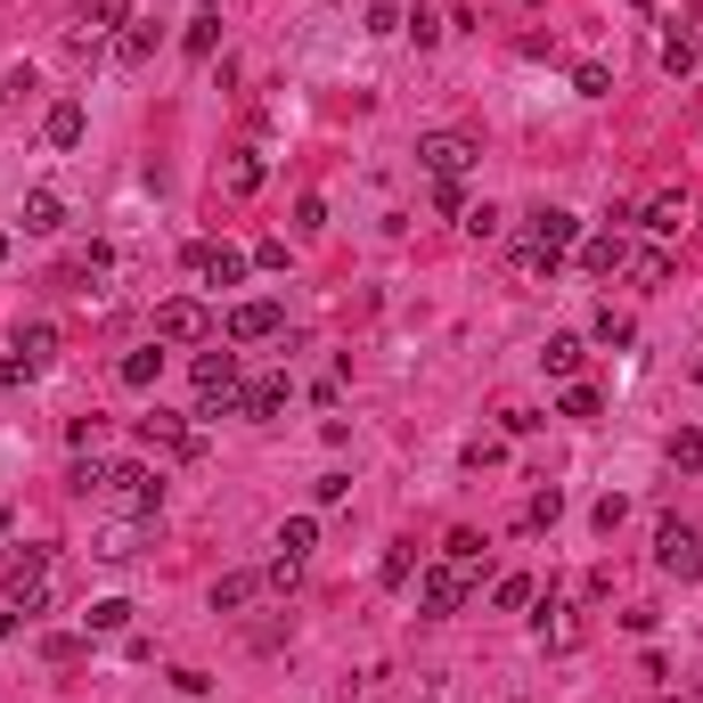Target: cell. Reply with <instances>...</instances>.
<instances>
[{
    "instance_id": "3957f363",
    "label": "cell",
    "mask_w": 703,
    "mask_h": 703,
    "mask_svg": "<svg viewBox=\"0 0 703 703\" xmlns=\"http://www.w3.org/2000/svg\"><path fill=\"white\" fill-rule=\"evenodd\" d=\"M0 581H9V606L41 613V606H50V548H9V565H0Z\"/></svg>"
},
{
    "instance_id": "cb8c5ba5",
    "label": "cell",
    "mask_w": 703,
    "mask_h": 703,
    "mask_svg": "<svg viewBox=\"0 0 703 703\" xmlns=\"http://www.w3.org/2000/svg\"><path fill=\"white\" fill-rule=\"evenodd\" d=\"M262 597V573H230V581H213V613H238Z\"/></svg>"
},
{
    "instance_id": "8992f818",
    "label": "cell",
    "mask_w": 703,
    "mask_h": 703,
    "mask_svg": "<svg viewBox=\"0 0 703 703\" xmlns=\"http://www.w3.org/2000/svg\"><path fill=\"white\" fill-rule=\"evenodd\" d=\"M180 262H189L197 286H238V279H245V254H238V245H221V238H197Z\"/></svg>"
},
{
    "instance_id": "f35d334b",
    "label": "cell",
    "mask_w": 703,
    "mask_h": 703,
    "mask_svg": "<svg viewBox=\"0 0 703 703\" xmlns=\"http://www.w3.org/2000/svg\"><path fill=\"white\" fill-rule=\"evenodd\" d=\"M0 262H9V238H0Z\"/></svg>"
},
{
    "instance_id": "1f68e13d",
    "label": "cell",
    "mask_w": 703,
    "mask_h": 703,
    "mask_svg": "<svg viewBox=\"0 0 703 703\" xmlns=\"http://www.w3.org/2000/svg\"><path fill=\"white\" fill-rule=\"evenodd\" d=\"M401 17H409L401 0H368V33H377V41H385V33H401Z\"/></svg>"
},
{
    "instance_id": "9a60e30c",
    "label": "cell",
    "mask_w": 703,
    "mask_h": 703,
    "mask_svg": "<svg viewBox=\"0 0 703 703\" xmlns=\"http://www.w3.org/2000/svg\"><path fill=\"white\" fill-rule=\"evenodd\" d=\"M17 368H25V377H41V368L57 360V327L50 319H33V327H17V352H9Z\"/></svg>"
},
{
    "instance_id": "ac0fdd59",
    "label": "cell",
    "mask_w": 703,
    "mask_h": 703,
    "mask_svg": "<svg viewBox=\"0 0 703 703\" xmlns=\"http://www.w3.org/2000/svg\"><path fill=\"white\" fill-rule=\"evenodd\" d=\"M41 132H50V148H82V132H91V115H82V98H57Z\"/></svg>"
},
{
    "instance_id": "5b68a950",
    "label": "cell",
    "mask_w": 703,
    "mask_h": 703,
    "mask_svg": "<svg viewBox=\"0 0 703 703\" xmlns=\"http://www.w3.org/2000/svg\"><path fill=\"white\" fill-rule=\"evenodd\" d=\"M654 565H663V573H679V581H695V573H703V532L671 515V524L654 532Z\"/></svg>"
},
{
    "instance_id": "6da1fadb",
    "label": "cell",
    "mask_w": 703,
    "mask_h": 703,
    "mask_svg": "<svg viewBox=\"0 0 703 703\" xmlns=\"http://www.w3.org/2000/svg\"><path fill=\"white\" fill-rule=\"evenodd\" d=\"M91 500H107L123 515H156L164 507V474L139 466V459H115V466H98V491H91Z\"/></svg>"
},
{
    "instance_id": "9c48e42d",
    "label": "cell",
    "mask_w": 703,
    "mask_h": 703,
    "mask_svg": "<svg viewBox=\"0 0 703 703\" xmlns=\"http://www.w3.org/2000/svg\"><path fill=\"white\" fill-rule=\"evenodd\" d=\"M279 327H286V312H279L271 295H254V303H238V312L221 319V336H230V344H271Z\"/></svg>"
},
{
    "instance_id": "83f0119b",
    "label": "cell",
    "mask_w": 703,
    "mask_h": 703,
    "mask_svg": "<svg viewBox=\"0 0 703 703\" xmlns=\"http://www.w3.org/2000/svg\"><path fill=\"white\" fill-rule=\"evenodd\" d=\"M556 515H565V491H556V483H548V491H532V507H524V524H532V532H548V524H556Z\"/></svg>"
},
{
    "instance_id": "ab89813d",
    "label": "cell",
    "mask_w": 703,
    "mask_h": 703,
    "mask_svg": "<svg viewBox=\"0 0 703 703\" xmlns=\"http://www.w3.org/2000/svg\"><path fill=\"white\" fill-rule=\"evenodd\" d=\"M695 254H703V230H695Z\"/></svg>"
},
{
    "instance_id": "8d00e7d4",
    "label": "cell",
    "mask_w": 703,
    "mask_h": 703,
    "mask_svg": "<svg viewBox=\"0 0 703 703\" xmlns=\"http://www.w3.org/2000/svg\"><path fill=\"white\" fill-rule=\"evenodd\" d=\"M573 91H581V98H606L613 74H606V66H581V74H573Z\"/></svg>"
},
{
    "instance_id": "e575fe53",
    "label": "cell",
    "mask_w": 703,
    "mask_h": 703,
    "mask_svg": "<svg viewBox=\"0 0 703 703\" xmlns=\"http://www.w3.org/2000/svg\"><path fill=\"white\" fill-rule=\"evenodd\" d=\"M597 344H630V319L613 312V303H606V312H597Z\"/></svg>"
},
{
    "instance_id": "74e56055",
    "label": "cell",
    "mask_w": 703,
    "mask_h": 703,
    "mask_svg": "<svg viewBox=\"0 0 703 703\" xmlns=\"http://www.w3.org/2000/svg\"><path fill=\"white\" fill-rule=\"evenodd\" d=\"M17 377H25V368H17V360H0V392H9V385H17Z\"/></svg>"
},
{
    "instance_id": "d590c367",
    "label": "cell",
    "mask_w": 703,
    "mask_h": 703,
    "mask_svg": "<svg viewBox=\"0 0 703 703\" xmlns=\"http://www.w3.org/2000/svg\"><path fill=\"white\" fill-rule=\"evenodd\" d=\"M565 418H597V392H589L581 377H573V385H565Z\"/></svg>"
},
{
    "instance_id": "d4e9b609",
    "label": "cell",
    "mask_w": 703,
    "mask_h": 703,
    "mask_svg": "<svg viewBox=\"0 0 703 703\" xmlns=\"http://www.w3.org/2000/svg\"><path fill=\"white\" fill-rule=\"evenodd\" d=\"M312 548H319V524H312V515H286V524H279V556H295V565H303Z\"/></svg>"
},
{
    "instance_id": "7a4b0ae2",
    "label": "cell",
    "mask_w": 703,
    "mask_h": 703,
    "mask_svg": "<svg viewBox=\"0 0 703 703\" xmlns=\"http://www.w3.org/2000/svg\"><path fill=\"white\" fill-rule=\"evenodd\" d=\"M238 352H197V418H238Z\"/></svg>"
},
{
    "instance_id": "603a6c76",
    "label": "cell",
    "mask_w": 703,
    "mask_h": 703,
    "mask_svg": "<svg viewBox=\"0 0 703 703\" xmlns=\"http://www.w3.org/2000/svg\"><path fill=\"white\" fill-rule=\"evenodd\" d=\"M115 377H123V385H132V392H148V385L164 377V352H156V344H139V352H123V368H115Z\"/></svg>"
},
{
    "instance_id": "e0dca14e",
    "label": "cell",
    "mask_w": 703,
    "mask_h": 703,
    "mask_svg": "<svg viewBox=\"0 0 703 703\" xmlns=\"http://www.w3.org/2000/svg\"><path fill=\"white\" fill-rule=\"evenodd\" d=\"M262 180H271V164H262V148H238L230 164H221V189H230V197H254Z\"/></svg>"
},
{
    "instance_id": "4316f807",
    "label": "cell",
    "mask_w": 703,
    "mask_h": 703,
    "mask_svg": "<svg viewBox=\"0 0 703 703\" xmlns=\"http://www.w3.org/2000/svg\"><path fill=\"white\" fill-rule=\"evenodd\" d=\"M630 279L647 286V295H663L671 286V254H630Z\"/></svg>"
},
{
    "instance_id": "4dcf8cb0",
    "label": "cell",
    "mask_w": 703,
    "mask_h": 703,
    "mask_svg": "<svg viewBox=\"0 0 703 703\" xmlns=\"http://www.w3.org/2000/svg\"><path fill=\"white\" fill-rule=\"evenodd\" d=\"M401 33H418V50H433V41H442V17H433V9H426V0H418V9H409V17H401Z\"/></svg>"
},
{
    "instance_id": "ba28073f",
    "label": "cell",
    "mask_w": 703,
    "mask_h": 703,
    "mask_svg": "<svg viewBox=\"0 0 703 703\" xmlns=\"http://www.w3.org/2000/svg\"><path fill=\"white\" fill-rule=\"evenodd\" d=\"M139 442H148V450H172V459H197L204 433L189 418H172V409H148V418H139Z\"/></svg>"
},
{
    "instance_id": "7402d4cb",
    "label": "cell",
    "mask_w": 703,
    "mask_h": 703,
    "mask_svg": "<svg viewBox=\"0 0 703 703\" xmlns=\"http://www.w3.org/2000/svg\"><path fill=\"white\" fill-rule=\"evenodd\" d=\"M213 41H221V0H204V9L189 17V33H180V50H189V57H213Z\"/></svg>"
},
{
    "instance_id": "f1b7e54d",
    "label": "cell",
    "mask_w": 703,
    "mask_h": 703,
    "mask_svg": "<svg viewBox=\"0 0 703 703\" xmlns=\"http://www.w3.org/2000/svg\"><path fill=\"white\" fill-rule=\"evenodd\" d=\"M82 622H91V630H123V622H132V597H98Z\"/></svg>"
},
{
    "instance_id": "d6986e66",
    "label": "cell",
    "mask_w": 703,
    "mask_h": 703,
    "mask_svg": "<svg viewBox=\"0 0 703 703\" xmlns=\"http://www.w3.org/2000/svg\"><path fill=\"white\" fill-rule=\"evenodd\" d=\"M279 409H286V377H254L238 392V418H279Z\"/></svg>"
},
{
    "instance_id": "2e32d148",
    "label": "cell",
    "mask_w": 703,
    "mask_h": 703,
    "mask_svg": "<svg viewBox=\"0 0 703 703\" xmlns=\"http://www.w3.org/2000/svg\"><path fill=\"white\" fill-rule=\"evenodd\" d=\"M688 213H695V204H688V189H654V197H647V213H638V221H647L654 238H679V230H688Z\"/></svg>"
},
{
    "instance_id": "44dd1931",
    "label": "cell",
    "mask_w": 703,
    "mask_h": 703,
    "mask_svg": "<svg viewBox=\"0 0 703 703\" xmlns=\"http://www.w3.org/2000/svg\"><path fill=\"white\" fill-rule=\"evenodd\" d=\"M581 360H589L581 336H548V352H541V368H548V377H565V385L581 377Z\"/></svg>"
},
{
    "instance_id": "484cf974",
    "label": "cell",
    "mask_w": 703,
    "mask_h": 703,
    "mask_svg": "<svg viewBox=\"0 0 703 703\" xmlns=\"http://www.w3.org/2000/svg\"><path fill=\"white\" fill-rule=\"evenodd\" d=\"M409 573H418V541H392V548H385V565H377V581H385V589H401Z\"/></svg>"
},
{
    "instance_id": "30bf717a",
    "label": "cell",
    "mask_w": 703,
    "mask_h": 703,
    "mask_svg": "<svg viewBox=\"0 0 703 703\" xmlns=\"http://www.w3.org/2000/svg\"><path fill=\"white\" fill-rule=\"evenodd\" d=\"M459 597H466V565H433L426 581H418V606H426V622H442V613H459Z\"/></svg>"
},
{
    "instance_id": "7c38bea8",
    "label": "cell",
    "mask_w": 703,
    "mask_h": 703,
    "mask_svg": "<svg viewBox=\"0 0 703 703\" xmlns=\"http://www.w3.org/2000/svg\"><path fill=\"white\" fill-rule=\"evenodd\" d=\"M524 245H548V254H573L581 245V213H565V204H541L532 213V238Z\"/></svg>"
},
{
    "instance_id": "ffe728a7",
    "label": "cell",
    "mask_w": 703,
    "mask_h": 703,
    "mask_svg": "<svg viewBox=\"0 0 703 703\" xmlns=\"http://www.w3.org/2000/svg\"><path fill=\"white\" fill-rule=\"evenodd\" d=\"M25 230H33V238L66 230V197H57V189H33V197H25Z\"/></svg>"
},
{
    "instance_id": "5bb4252c",
    "label": "cell",
    "mask_w": 703,
    "mask_h": 703,
    "mask_svg": "<svg viewBox=\"0 0 703 703\" xmlns=\"http://www.w3.org/2000/svg\"><path fill=\"white\" fill-rule=\"evenodd\" d=\"M148 57H156V17H123V25H115V66L139 74Z\"/></svg>"
},
{
    "instance_id": "f546056e",
    "label": "cell",
    "mask_w": 703,
    "mask_h": 703,
    "mask_svg": "<svg viewBox=\"0 0 703 703\" xmlns=\"http://www.w3.org/2000/svg\"><path fill=\"white\" fill-rule=\"evenodd\" d=\"M459 221H466V238H500V230H507V213H500V204H466Z\"/></svg>"
},
{
    "instance_id": "8fae6325",
    "label": "cell",
    "mask_w": 703,
    "mask_h": 703,
    "mask_svg": "<svg viewBox=\"0 0 703 703\" xmlns=\"http://www.w3.org/2000/svg\"><path fill=\"white\" fill-rule=\"evenodd\" d=\"M695 25H703V9H679V17H671V33H663V74H695V57H703Z\"/></svg>"
},
{
    "instance_id": "836d02e7",
    "label": "cell",
    "mask_w": 703,
    "mask_h": 703,
    "mask_svg": "<svg viewBox=\"0 0 703 703\" xmlns=\"http://www.w3.org/2000/svg\"><path fill=\"white\" fill-rule=\"evenodd\" d=\"M312 500H319V507H344V500H352V474H319Z\"/></svg>"
},
{
    "instance_id": "277c9868",
    "label": "cell",
    "mask_w": 703,
    "mask_h": 703,
    "mask_svg": "<svg viewBox=\"0 0 703 703\" xmlns=\"http://www.w3.org/2000/svg\"><path fill=\"white\" fill-rule=\"evenodd\" d=\"M474 156H483V148H474L466 132H426V139H418V164H426L433 180H466Z\"/></svg>"
},
{
    "instance_id": "d6a6232c",
    "label": "cell",
    "mask_w": 703,
    "mask_h": 703,
    "mask_svg": "<svg viewBox=\"0 0 703 703\" xmlns=\"http://www.w3.org/2000/svg\"><path fill=\"white\" fill-rule=\"evenodd\" d=\"M491 606H500V613H515V606H532V581H524V573H507V581L491 589Z\"/></svg>"
},
{
    "instance_id": "52a82bcc",
    "label": "cell",
    "mask_w": 703,
    "mask_h": 703,
    "mask_svg": "<svg viewBox=\"0 0 703 703\" xmlns=\"http://www.w3.org/2000/svg\"><path fill=\"white\" fill-rule=\"evenodd\" d=\"M204 336H213V312H204L197 295H172L156 312V344H204Z\"/></svg>"
},
{
    "instance_id": "4fadbf2b",
    "label": "cell",
    "mask_w": 703,
    "mask_h": 703,
    "mask_svg": "<svg viewBox=\"0 0 703 703\" xmlns=\"http://www.w3.org/2000/svg\"><path fill=\"white\" fill-rule=\"evenodd\" d=\"M573 254H581V271H589V279L630 271V238H622V230H597V238H581V245H573Z\"/></svg>"
}]
</instances>
